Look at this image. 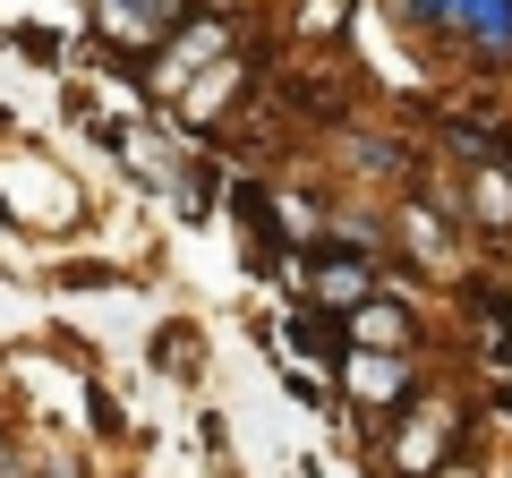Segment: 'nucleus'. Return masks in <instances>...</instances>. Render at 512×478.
<instances>
[{"mask_svg": "<svg viewBox=\"0 0 512 478\" xmlns=\"http://www.w3.org/2000/svg\"><path fill=\"white\" fill-rule=\"evenodd\" d=\"M504 299H512V291H504Z\"/></svg>", "mask_w": 512, "mask_h": 478, "instance_id": "11", "label": "nucleus"}, {"mask_svg": "<svg viewBox=\"0 0 512 478\" xmlns=\"http://www.w3.org/2000/svg\"><path fill=\"white\" fill-rule=\"evenodd\" d=\"M222 52H239V18H214V9H197V18H188L180 35H171L163 52L146 60V86H154V94H180L188 77H197L205 60H222Z\"/></svg>", "mask_w": 512, "mask_h": 478, "instance_id": "3", "label": "nucleus"}, {"mask_svg": "<svg viewBox=\"0 0 512 478\" xmlns=\"http://www.w3.org/2000/svg\"><path fill=\"white\" fill-rule=\"evenodd\" d=\"M393 18L461 52L470 69H512V0H393Z\"/></svg>", "mask_w": 512, "mask_h": 478, "instance_id": "1", "label": "nucleus"}, {"mask_svg": "<svg viewBox=\"0 0 512 478\" xmlns=\"http://www.w3.org/2000/svg\"><path fill=\"white\" fill-rule=\"evenodd\" d=\"M333 376H342V393L359 410H410V393H419V359L410 350H342Z\"/></svg>", "mask_w": 512, "mask_h": 478, "instance_id": "4", "label": "nucleus"}, {"mask_svg": "<svg viewBox=\"0 0 512 478\" xmlns=\"http://www.w3.org/2000/svg\"><path fill=\"white\" fill-rule=\"evenodd\" d=\"M376 291H384V265H376V257H359V248H333V239L308 257V282H299V299H308V308H325V316L367 308Z\"/></svg>", "mask_w": 512, "mask_h": 478, "instance_id": "2", "label": "nucleus"}, {"mask_svg": "<svg viewBox=\"0 0 512 478\" xmlns=\"http://www.w3.org/2000/svg\"><path fill=\"white\" fill-rule=\"evenodd\" d=\"M453 436H461V419H453V402H427V410H402V436H393V470H410V478H436L444 461H453Z\"/></svg>", "mask_w": 512, "mask_h": 478, "instance_id": "6", "label": "nucleus"}, {"mask_svg": "<svg viewBox=\"0 0 512 478\" xmlns=\"http://www.w3.org/2000/svg\"><path fill=\"white\" fill-rule=\"evenodd\" d=\"M163 368L171 376H197V325H163Z\"/></svg>", "mask_w": 512, "mask_h": 478, "instance_id": "9", "label": "nucleus"}, {"mask_svg": "<svg viewBox=\"0 0 512 478\" xmlns=\"http://www.w3.org/2000/svg\"><path fill=\"white\" fill-rule=\"evenodd\" d=\"M171 103H180V120H188V129H214V120H231V111L248 103V60H239V52L205 60V69L188 77V86L171 94Z\"/></svg>", "mask_w": 512, "mask_h": 478, "instance_id": "5", "label": "nucleus"}, {"mask_svg": "<svg viewBox=\"0 0 512 478\" xmlns=\"http://www.w3.org/2000/svg\"><path fill=\"white\" fill-rule=\"evenodd\" d=\"M470 222L478 239H512V163H470Z\"/></svg>", "mask_w": 512, "mask_h": 478, "instance_id": "8", "label": "nucleus"}, {"mask_svg": "<svg viewBox=\"0 0 512 478\" xmlns=\"http://www.w3.org/2000/svg\"><path fill=\"white\" fill-rule=\"evenodd\" d=\"M94 9H111V0H94Z\"/></svg>", "mask_w": 512, "mask_h": 478, "instance_id": "10", "label": "nucleus"}, {"mask_svg": "<svg viewBox=\"0 0 512 478\" xmlns=\"http://www.w3.org/2000/svg\"><path fill=\"white\" fill-rule=\"evenodd\" d=\"M342 333H350V350H419V308H410V299L384 282L367 308L342 316Z\"/></svg>", "mask_w": 512, "mask_h": 478, "instance_id": "7", "label": "nucleus"}]
</instances>
